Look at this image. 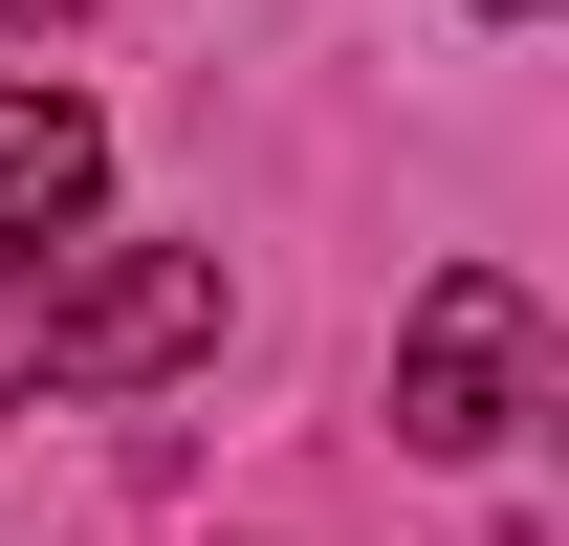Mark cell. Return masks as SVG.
Segmentation results:
<instances>
[{"instance_id":"1","label":"cell","mask_w":569,"mask_h":546,"mask_svg":"<svg viewBox=\"0 0 569 546\" xmlns=\"http://www.w3.org/2000/svg\"><path fill=\"white\" fill-rule=\"evenodd\" d=\"M219 350V241H132V263L44 284L22 328H0V372L22 394H153V372H198Z\"/></svg>"},{"instance_id":"2","label":"cell","mask_w":569,"mask_h":546,"mask_svg":"<svg viewBox=\"0 0 569 546\" xmlns=\"http://www.w3.org/2000/svg\"><path fill=\"white\" fill-rule=\"evenodd\" d=\"M526 394H548V306H526L503 263H438L417 328H395V437H417V459H503Z\"/></svg>"},{"instance_id":"3","label":"cell","mask_w":569,"mask_h":546,"mask_svg":"<svg viewBox=\"0 0 569 546\" xmlns=\"http://www.w3.org/2000/svg\"><path fill=\"white\" fill-rule=\"evenodd\" d=\"M88 198H110V110L88 88H0V263H44Z\"/></svg>"},{"instance_id":"4","label":"cell","mask_w":569,"mask_h":546,"mask_svg":"<svg viewBox=\"0 0 569 546\" xmlns=\"http://www.w3.org/2000/svg\"><path fill=\"white\" fill-rule=\"evenodd\" d=\"M0 22H67V0H0Z\"/></svg>"},{"instance_id":"5","label":"cell","mask_w":569,"mask_h":546,"mask_svg":"<svg viewBox=\"0 0 569 546\" xmlns=\"http://www.w3.org/2000/svg\"><path fill=\"white\" fill-rule=\"evenodd\" d=\"M482 22H526V0H482Z\"/></svg>"}]
</instances>
